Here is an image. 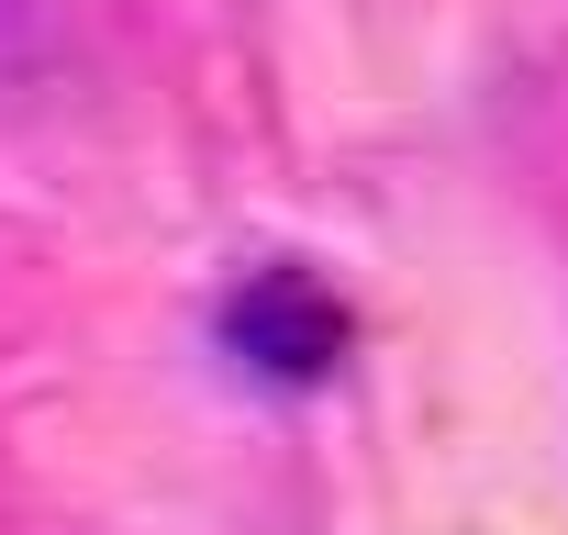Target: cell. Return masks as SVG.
I'll use <instances>...</instances> for the list:
<instances>
[{"label":"cell","mask_w":568,"mask_h":535,"mask_svg":"<svg viewBox=\"0 0 568 535\" xmlns=\"http://www.w3.org/2000/svg\"><path fill=\"white\" fill-rule=\"evenodd\" d=\"M223 346L256 369V380H335L346 357V302L313 280V268H256V280L223 302Z\"/></svg>","instance_id":"cell-1"}]
</instances>
